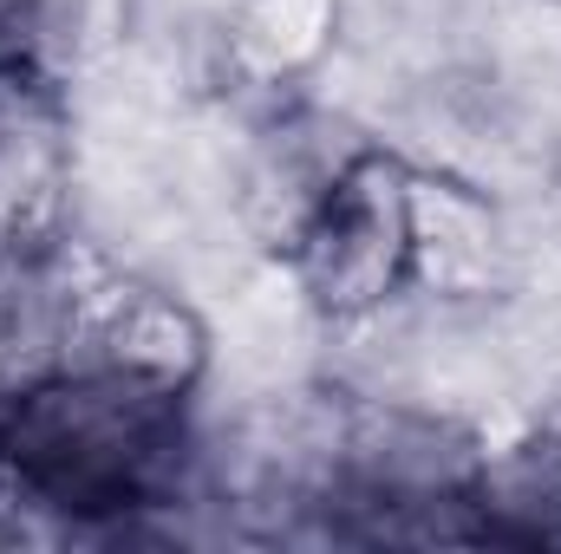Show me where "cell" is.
<instances>
[{"instance_id":"1","label":"cell","mask_w":561,"mask_h":554,"mask_svg":"<svg viewBox=\"0 0 561 554\" xmlns=\"http://www.w3.org/2000/svg\"><path fill=\"white\" fill-rule=\"evenodd\" d=\"M424 183L392 150H359L327 196L294 222L280 262L313 313L333 326H366L419 287Z\"/></svg>"}]
</instances>
